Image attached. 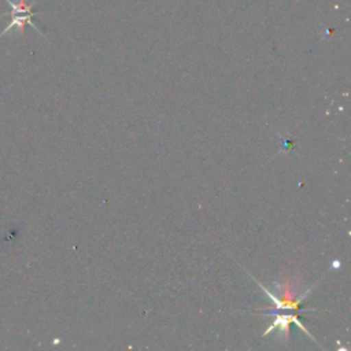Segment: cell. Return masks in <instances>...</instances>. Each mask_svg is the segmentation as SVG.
Masks as SVG:
<instances>
[{
	"instance_id": "obj_1",
	"label": "cell",
	"mask_w": 351,
	"mask_h": 351,
	"mask_svg": "<svg viewBox=\"0 0 351 351\" xmlns=\"http://www.w3.org/2000/svg\"><path fill=\"white\" fill-rule=\"evenodd\" d=\"M10 7H11V22L8 23L7 27L3 29V32L0 33V38L5 34H8L11 30H15L18 32L19 34H23V30H25V26L26 25H30L36 32L40 33L38 27H36V25L33 23V16L36 15L32 8H33V4L37 1V0H33L32 3H26V0H18V1H12V0H5Z\"/></svg>"
}]
</instances>
